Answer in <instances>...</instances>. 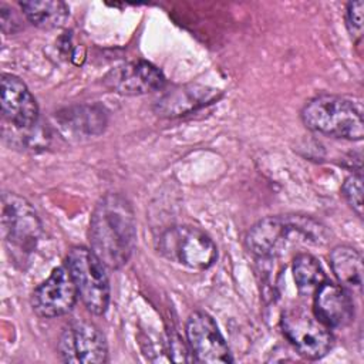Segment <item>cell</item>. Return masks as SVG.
I'll return each mask as SVG.
<instances>
[{
	"label": "cell",
	"instance_id": "ffe728a7",
	"mask_svg": "<svg viewBox=\"0 0 364 364\" xmlns=\"http://www.w3.org/2000/svg\"><path fill=\"white\" fill-rule=\"evenodd\" d=\"M363 7H364V3L361 0L350 1L347 4L346 23L351 37L355 40L361 38V34H363Z\"/></svg>",
	"mask_w": 364,
	"mask_h": 364
},
{
	"label": "cell",
	"instance_id": "8992f818",
	"mask_svg": "<svg viewBox=\"0 0 364 364\" xmlns=\"http://www.w3.org/2000/svg\"><path fill=\"white\" fill-rule=\"evenodd\" d=\"M1 225L9 250L17 262H21L36 249L41 236V222L37 212L24 198L4 193L1 198Z\"/></svg>",
	"mask_w": 364,
	"mask_h": 364
},
{
	"label": "cell",
	"instance_id": "52a82bcc",
	"mask_svg": "<svg viewBox=\"0 0 364 364\" xmlns=\"http://www.w3.org/2000/svg\"><path fill=\"white\" fill-rule=\"evenodd\" d=\"M280 327L287 341L307 360L324 357L333 347L334 337L314 313L296 307L286 310L280 318Z\"/></svg>",
	"mask_w": 364,
	"mask_h": 364
},
{
	"label": "cell",
	"instance_id": "ac0fdd59",
	"mask_svg": "<svg viewBox=\"0 0 364 364\" xmlns=\"http://www.w3.org/2000/svg\"><path fill=\"white\" fill-rule=\"evenodd\" d=\"M65 118L61 119L63 127L68 128L74 132H84V134H100L105 125V117L101 111L95 108L78 107L74 111L67 109Z\"/></svg>",
	"mask_w": 364,
	"mask_h": 364
},
{
	"label": "cell",
	"instance_id": "30bf717a",
	"mask_svg": "<svg viewBox=\"0 0 364 364\" xmlns=\"http://www.w3.org/2000/svg\"><path fill=\"white\" fill-rule=\"evenodd\" d=\"M186 338L198 363H232L229 347L215 320L205 311H195L186 321Z\"/></svg>",
	"mask_w": 364,
	"mask_h": 364
},
{
	"label": "cell",
	"instance_id": "2e32d148",
	"mask_svg": "<svg viewBox=\"0 0 364 364\" xmlns=\"http://www.w3.org/2000/svg\"><path fill=\"white\" fill-rule=\"evenodd\" d=\"M20 7L33 26L47 30L61 27L70 16L68 6L58 0L20 1Z\"/></svg>",
	"mask_w": 364,
	"mask_h": 364
},
{
	"label": "cell",
	"instance_id": "ba28073f",
	"mask_svg": "<svg viewBox=\"0 0 364 364\" xmlns=\"http://www.w3.org/2000/svg\"><path fill=\"white\" fill-rule=\"evenodd\" d=\"M78 291L67 266L55 267L31 294V307L38 317L54 318L70 313Z\"/></svg>",
	"mask_w": 364,
	"mask_h": 364
},
{
	"label": "cell",
	"instance_id": "4fadbf2b",
	"mask_svg": "<svg viewBox=\"0 0 364 364\" xmlns=\"http://www.w3.org/2000/svg\"><path fill=\"white\" fill-rule=\"evenodd\" d=\"M313 313L328 328H343L354 318L353 299L341 286L323 282L314 291Z\"/></svg>",
	"mask_w": 364,
	"mask_h": 364
},
{
	"label": "cell",
	"instance_id": "7c38bea8",
	"mask_svg": "<svg viewBox=\"0 0 364 364\" xmlns=\"http://www.w3.org/2000/svg\"><path fill=\"white\" fill-rule=\"evenodd\" d=\"M1 112L7 122L17 129H30L38 119V105L27 85L16 75L1 77Z\"/></svg>",
	"mask_w": 364,
	"mask_h": 364
},
{
	"label": "cell",
	"instance_id": "6da1fadb",
	"mask_svg": "<svg viewBox=\"0 0 364 364\" xmlns=\"http://www.w3.org/2000/svg\"><path fill=\"white\" fill-rule=\"evenodd\" d=\"M90 249L101 263L121 269L135 249L136 223L129 200L121 193H107L94 208L90 220Z\"/></svg>",
	"mask_w": 364,
	"mask_h": 364
},
{
	"label": "cell",
	"instance_id": "3957f363",
	"mask_svg": "<svg viewBox=\"0 0 364 364\" xmlns=\"http://www.w3.org/2000/svg\"><path fill=\"white\" fill-rule=\"evenodd\" d=\"M303 124L318 134L360 141L364 135L360 104L340 95L323 94L310 100L301 109Z\"/></svg>",
	"mask_w": 364,
	"mask_h": 364
},
{
	"label": "cell",
	"instance_id": "8fae6325",
	"mask_svg": "<svg viewBox=\"0 0 364 364\" xmlns=\"http://www.w3.org/2000/svg\"><path fill=\"white\" fill-rule=\"evenodd\" d=\"M105 85L121 95H144L161 90L165 84L162 71L148 61H134L115 67L105 77Z\"/></svg>",
	"mask_w": 364,
	"mask_h": 364
},
{
	"label": "cell",
	"instance_id": "9a60e30c",
	"mask_svg": "<svg viewBox=\"0 0 364 364\" xmlns=\"http://www.w3.org/2000/svg\"><path fill=\"white\" fill-rule=\"evenodd\" d=\"M330 264L340 286L348 293L360 291L363 286L361 255L348 245H338L330 252Z\"/></svg>",
	"mask_w": 364,
	"mask_h": 364
},
{
	"label": "cell",
	"instance_id": "5b68a950",
	"mask_svg": "<svg viewBox=\"0 0 364 364\" xmlns=\"http://www.w3.org/2000/svg\"><path fill=\"white\" fill-rule=\"evenodd\" d=\"M158 252L165 259L193 270L210 267L218 256L213 240L199 228L189 225L166 229L158 239Z\"/></svg>",
	"mask_w": 364,
	"mask_h": 364
},
{
	"label": "cell",
	"instance_id": "e0dca14e",
	"mask_svg": "<svg viewBox=\"0 0 364 364\" xmlns=\"http://www.w3.org/2000/svg\"><path fill=\"white\" fill-rule=\"evenodd\" d=\"M293 277L300 294L309 296L314 294V291L326 282L324 272L318 260L309 255L300 253L293 260Z\"/></svg>",
	"mask_w": 364,
	"mask_h": 364
},
{
	"label": "cell",
	"instance_id": "5bb4252c",
	"mask_svg": "<svg viewBox=\"0 0 364 364\" xmlns=\"http://www.w3.org/2000/svg\"><path fill=\"white\" fill-rule=\"evenodd\" d=\"M216 94L218 91L208 87H200V85L182 87V88L169 91L164 97H161L155 104V111L158 112V115H164V117L183 115L192 109H196L213 101Z\"/></svg>",
	"mask_w": 364,
	"mask_h": 364
},
{
	"label": "cell",
	"instance_id": "9c48e42d",
	"mask_svg": "<svg viewBox=\"0 0 364 364\" xmlns=\"http://www.w3.org/2000/svg\"><path fill=\"white\" fill-rule=\"evenodd\" d=\"M58 353L64 363L100 364L107 361V341L97 326L73 321L61 333Z\"/></svg>",
	"mask_w": 364,
	"mask_h": 364
},
{
	"label": "cell",
	"instance_id": "d6986e66",
	"mask_svg": "<svg viewBox=\"0 0 364 364\" xmlns=\"http://www.w3.org/2000/svg\"><path fill=\"white\" fill-rule=\"evenodd\" d=\"M343 196L350 208L357 213L358 218H363V176L360 172L348 176L341 188Z\"/></svg>",
	"mask_w": 364,
	"mask_h": 364
},
{
	"label": "cell",
	"instance_id": "277c9868",
	"mask_svg": "<svg viewBox=\"0 0 364 364\" xmlns=\"http://www.w3.org/2000/svg\"><path fill=\"white\" fill-rule=\"evenodd\" d=\"M75 283L78 297L92 314H104L109 304V283L105 266L91 249L74 246L65 262Z\"/></svg>",
	"mask_w": 364,
	"mask_h": 364
},
{
	"label": "cell",
	"instance_id": "7a4b0ae2",
	"mask_svg": "<svg viewBox=\"0 0 364 364\" xmlns=\"http://www.w3.org/2000/svg\"><path fill=\"white\" fill-rule=\"evenodd\" d=\"M331 233L318 220L304 215L267 216L256 222L246 235V247L259 257L279 255L289 243L323 246Z\"/></svg>",
	"mask_w": 364,
	"mask_h": 364
}]
</instances>
